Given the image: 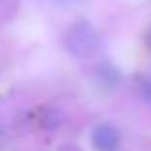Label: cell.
<instances>
[{"mask_svg":"<svg viewBox=\"0 0 151 151\" xmlns=\"http://www.w3.org/2000/svg\"><path fill=\"white\" fill-rule=\"evenodd\" d=\"M90 142L96 151H115L119 147V132L115 126L107 124V122H100L92 128Z\"/></svg>","mask_w":151,"mask_h":151,"instance_id":"7a4b0ae2","label":"cell"},{"mask_svg":"<svg viewBox=\"0 0 151 151\" xmlns=\"http://www.w3.org/2000/svg\"><path fill=\"white\" fill-rule=\"evenodd\" d=\"M96 78L101 82V84H107V86H115L119 81V71L111 65L109 61H101L96 69Z\"/></svg>","mask_w":151,"mask_h":151,"instance_id":"3957f363","label":"cell"},{"mask_svg":"<svg viewBox=\"0 0 151 151\" xmlns=\"http://www.w3.org/2000/svg\"><path fill=\"white\" fill-rule=\"evenodd\" d=\"M140 94L145 101L151 103V77H144L140 81Z\"/></svg>","mask_w":151,"mask_h":151,"instance_id":"277c9868","label":"cell"},{"mask_svg":"<svg viewBox=\"0 0 151 151\" xmlns=\"http://www.w3.org/2000/svg\"><path fill=\"white\" fill-rule=\"evenodd\" d=\"M65 46L77 58H82V59L92 58L100 50V37L88 21L81 19V21L71 25L69 33L65 37Z\"/></svg>","mask_w":151,"mask_h":151,"instance_id":"6da1fadb","label":"cell"}]
</instances>
